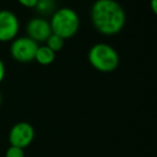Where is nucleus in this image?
Segmentation results:
<instances>
[{
	"label": "nucleus",
	"mask_w": 157,
	"mask_h": 157,
	"mask_svg": "<svg viewBox=\"0 0 157 157\" xmlns=\"http://www.w3.org/2000/svg\"><path fill=\"white\" fill-rule=\"evenodd\" d=\"M19 29V21L13 12L0 11V41L9 42L15 40Z\"/></svg>",
	"instance_id": "423d86ee"
},
{
	"label": "nucleus",
	"mask_w": 157,
	"mask_h": 157,
	"mask_svg": "<svg viewBox=\"0 0 157 157\" xmlns=\"http://www.w3.org/2000/svg\"><path fill=\"white\" fill-rule=\"evenodd\" d=\"M35 8L37 9L40 13L46 14V13H49L55 8V1L54 0H39Z\"/></svg>",
	"instance_id": "9d476101"
},
{
	"label": "nucleus",
	"mask_w": 157,
	"mask_h": 157,
	"mask_svg": "<svg viewBox=\"0 0 157 157\" xmlns=\"http://www.w3.org/2000/svg\"><path fill=\"white\" fill-rule=\"evenodd\" d=\"M35 136L33 126L28 122H17L12 126L9 132V142L12 147L25 150L32 143Z\"/></svg>",
	"instance_id": "39448f33"
},
{
	"label": "nucleus",
	"mask_w": 157,
	"mask_h": 157,
	"mask_svg": "<svg viewBox=\"0 0 157 157\" xmlns=\"http://www.w3.org/2000/svg\"><path fill=\"white\" fill-rule=\"evenodd\" d=\"M27 34L34 42H44L47 41L48 37L52 35V27H50L49 21L41 17H34L30 19L27 24Z\"/></svg>",
	"instance_id": "0eeeda50"
},
{
	"label": "nucleus",
	"mask_w": 157,
	"mask_h": 157,
	"mask_svg": "<svg viewBox=\"0 0 157 157\" xmlns=\"http://www.w3.org/2000/svg\"><path fill=\"white\" fill-rule=\"evenodd\" d=\"M88 60L96 71L110 73L117 70L120 62L119 54L112 46L105 43L95 44L88 52Z\"/></svg>",
	"instance_id": "f03ea898"
},
{
	"label": "nucleus",
	"mask_w": 157,
	"mask_h": 157,
	"mask_svg": "<svg viewBox=\"0 0 157 157\" xmlns=\"http://www.w3.org/2000/svg\"><path fill=\"white\" fill-rule=\"evenodd\" d=\"M49 24L54 34L59 35L63 40L70 39L78 31L79 17L73 9L61 8L54 13Z\"/></svg>",
	"instance_id": "7ed1b4c3"
},
{
	"label": "nucleus",
	"mask_w": 157,
	"mask_h": 157,
	"mask_svg": "<svg viewBox=\"0 0 157 157\" xmlns=\"http://www.w3.org/2000/svg\"><path fill=\"white\" fill-rule=\"evenodd\" d=\"M55 58H56V52H54L49 47L44 45L37 47L34 60L41 65H49L55 61Z\"/></svg>",
	"instance_id": "6e6552de"
},
{
	"label": "nucleus",
	"mask_w": 157,
	"mask_h": 157,
	"mask_svg": "<svg viewBox=\"0 0 157 157\" xmlns=\"http://www.w3.org/2000/svg\"><path fill=\"white\" fill-rule=\"evenodd\" d=\"M4 76H6V66H4L3 61L0 59V82H2Z\"/></svg>",
	"instance_id": "ddd939ff"
},
{
	"label": "nucleus",
	"mask_w": 157,
	"mask_h": 157,
	"mask_svg": "<svg viewBox=\"0 0 157 157\" xmlns=\"http://www.w3.org/2000/svg\"><path fill=\"white\" fill-rule=\"evenodd\" d=\"M1 101H2V97H1V93H0V105H1Z\"/></svg>",
	"instance_id": "2eb2a0df"
},
{
	"label": "nucleus",
	"mask_w": 157,
	"mask_h": 157,
	"mask_svg": "<svg viewBox=\"0 0 157 157\" xmlns=\"http://www.w3.org/2000/svg\"><path fill=\"white\" fill-rule=\"evenodd\" d=\"M92 24L104 35H116L126 23L124 9L116 0H96L91 8Z\"/></svg>",
	"instance_id": "f257e3e1"
},
{
	"label": "nucleus",
	"mask_w": 157,
	"mask_h": 157,
	"mask_svg": "<svg viewBox=\"0 0 157 157\" xmlns=\"http://www.w3.org/2000/svg\"><path fill=\"white\" fill-rule=\"evenodd\" d=\"M37 47L39 45L36 42L28 36H21L13 40L10 52L14 60L21 63H28L34 60Z\"/></svg>",
	"instance_id": "20e7f679"
},
{
	"label": "nucleus",
	"mask_w": 157,
	"mask_h": 157,
	"mask_svg": "<svg viewBox=\"0 0 157 157\" xmlns=\"http://www.w3.org/2000/svg\"><path fill=\"white\" fill-rule=\"evenodd\" d=\"M21 6H26V8H35L37 1L39 0H17Z\"/></svg>",
	"instance_id": "f8f14e48"
},
{
	"label": "nucleus",
	"mask_w": 157,
	"mask_h": 157,
	"mask_svg": "<svg viewBox=\"0 0 157 157\" xmlns=\"http://www.w3.org/2000/svg\"><path fill=\"white\" fill-rule=\"evenodd\" d=\"M150 6H151L152 12L157 16V0H150Z\"/></svg>",
	"instance_id": "4468645a"
},
{
	"label": "nucleus",
	"mask_w": 157,
	"mask_h": 157,
	"mask_svg": "<svg viewBox=\"0 0 157 157\" xmlns=\"http://www.w3.org/2000/svg\"><path fill=\"white\" fill-rule=\"evenodd\" d=\"M46 46L49 47L54 52H58L63 48L64 40L61 36H59V35L52 33V35H50L47 39V41H46Z\"/></svg>",
	"instance_id": "1a4fd4ad"
},
{
	"label": "nucleus",
	"mask_w": 157,
	"mask_h": 157,
	"mask_svg": "<svg viewBox=\"0 0 157 157\" xmlns=\"http://www.w3.org/2000/svg\"><path fill=\"white\" fill-rule=\"evenodd\" d=\"M4 157H25V150L10 145L8 147V150L6 151Z\"/></svg>",
	"instance_id": "9b49d317"
}]
</instances>
